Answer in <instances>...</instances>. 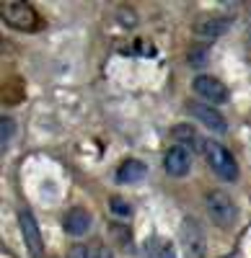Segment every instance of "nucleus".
<instances>
[{
    "mask_svg": "<svg viewBox=\"0 0 251 258\" xmlns=\"http://www.w3.org/2000/svg\"><path fill=\"white\" fill-rule=\"evenodd\" d=\"M181 243L186 248V253H189V258H202L205 255V232H202V225L192 217H186L181 222Z\"/></svg>",
    "mask_w": 251,
    "mask_h": 258,
    "instance_id": "obj_7",
    "label": "nucleus"
},
{
    "mask_svg": "<svg viewBox=\"0 0 251 258\" xmlns=\"http://www.w3.org/2000/svg\"><path fill=\"white\" fill-rule=\"evenodd\" d=\"M192 88L205 103H213V106H223V103H228V98H231L225 83H220L215 75H197L192 80Z\"/></svg>",
    "mask_w": 251,
    "mask_h": 258,
    "instance_id": "obj_4",
    "label": "nucleus"
},
{
    "mask_svg": "<svg viewBox=\"0 0 251 258\" xmlns=\"http://www.w3.org/2000/svg\"><path fill=\"white\" fill-rule=\"evenodd\" d=\"M88 255H91V258H114L112 248H107L104 243H93V245H88Z\"/></svg>",
    "mask_w": 251,
    "mask_h": 258,
    "instance_id": "obj_16",
    "label": "nucleus"
},
{
    "mask_svg": "<svg viewBox=\"0 0 251 258\" xmlns=\"http://www.w3.org/2000/svg\"><path fill=\"white\" fill-rule=\"evenodd\" d=\"M18 222H21V232H24L29 253L34 258H41V248H44V243H41V232H39V225L34 220V214L29 209H21L18 212Z\"/></svg>",
    "mask_w": 251,
    "mask_h": 258,
    "instance_id": "obj_8",
    "label": "nucleus"
},
{
    "mask_svg": "<svg viewBox=\"0 0 251 258\" xmlns=\"http://www.w3.org/2000/svg\"><path fill=\"white\" fill-rule=\"evenodd\" d=\"M148 176V165L142 160H124L119 168H117V181L119 183H137Z\"/></svg>",
    "mask_w": 251,
    "mask_h": 258,
    "instance_id": "obj_12",
    "label": "nucleus"
},
{
    "mask_svg": "<svg viewBox=\"0 0 251 258\" xmlns=\"http://www.w3.org/2000/svg\"><path fill=\"white\" fill-rule=\"evenodd\" d=\"M68 258H91V255H88V245H80V243L73 245L70 253H68Z\"/></svg>",
    "mask_w": 251,
    "mask_h": 258,
    "instance_id": "obj_18",
    "label": "nucleus"
},
{
    "mask_svg": "<svg viewBox=\"0 0 251 258\" xmlns=\"http://www.w3.org/2000/svg\"><path fill=\"white\" fill-rule=\"evenodd\" d=\"M174 142L186 147L189 153H202L205 150V140L199 137V132L192 126V124H179L174 126Z\"/></svg>",
    "mask_w": 251,
    "mask_h": 258,
    "instance_id": "obj_11",
    "label": "nucleus"
},
{
    "mask_svg": "<svg viewBox=\"0 0 251 258\" xmlns=\"http://www.w3.org/2000/svg\"><path fill=\"white\" fill-rule=\"evenodd\" d=\"M109 209H112V214H117V217H132V204L127 199H122V197H112Z\"/></svg>",
    "mask_w": 251,
    "mask_h": 258,
    "instance_id": "obj_14",
    "label": "nucleus"
},
{
    "mask_svg": "<svg viewBox=\"0 0 251 258\" xmlns=\"http://www.w3.org/2000/svg\"><path fill=\"white\" fill-rule=\"evenodd\" d=\"M186 111H189V114L194 116V121H197V124L207 126V129H210V132H215V135H223L225 129H228L225 116L218 111V106H213V103H199V101H192V103H186Z\"/></svg>",
    "mask_w": 251,
    "mask_h": 258,
    "instance_id": "obj_5",
    "label": "nucleus"
},
{
    "mask_svg": "<svg viewBox=\"0 0 251 258\" xmlns=\"http://www.w3.org/2000/svg\"><path fill=\"white\" fill-rule=\"evenodd\" d=\"M248 41H251V31H248Z\"/></svg>",
    "mask_w": 251,
    "mask_h": 258,
    "instance_id": "obj_19",
    "label": "nucleus"
},
{
    "mask_svg": "<svg viewBox=\"0 0 251 258\" xmlns=\"http://www.w3.org/2000/svg\"><path fill=\"white\" fill-rule=\"evenodd\" d=\"M202 153H205L207 163H210L213 173L218 178H223L228 183H233L238 178V163H236V158L231 155V150H228L225 145H220L215 140H205V150H202Z\"/></svg>",
    "mask_w": 251,
    "mask_h": 258,
    "instance_id": "obj_1",
    "label": "nucleus"
},
{
    "mask_svg": "<svg viewBox=\"0 0 251 258\" xmlns=\"http://www.w3.org/2000/svg\"><path fill=\"white\" fill-rule=\"evenodd\" d=\"M0 16L11 29L18 31H36L39 29V13L29 3H3L0 6Z\"/></svg>",
    "mask_w": 251,
    "mask_h": 258,
    "instance_id": "obj_3",
    "label": "nucleus"
},
{
    "mask_svg": "<svg viewBox=\"0 0 251 258\" xmlns=\"http://www.w3.org/2000/svg\"><path fill=\"white\" fill-rule=\"evenodd\" d=\"M142 258H176V248L166 238H148L142 243Z\"/></svg>",
    "mask_w": 251,
    "mask_h": 258,
    "instance_id": "obj_13",
    "label": "nucleus"
},
{
    "mask_svg": "<svg viewBox=\"0 0 251 258\" xmlns=\"http://www.w3.org/2000/svg\"><path fill=\"white\" fill-rule=\"evenodd\" d=\"M13 135H16V121L11 116H3V119H0V145L8 147Z\"/></svg>",
    "mask_w": 251,
    "mask_h": 258,
    "instance_id": "obj_15",
    "label": "nucleus"
},
{
    "mask_svg": "<svg viewBox=\"0 0 251 258\" xmlns=\"http://www.w3.org/2000/svg\"><path fill=\"white\" fill-rule=\"evenodd\" d=\"M192 29L202 39H218V36L228 34V29H231V18L228 16H202L199 21H194Z\"/></svg>",
    "mask_w": 251,
    "mask_h": 258,
    "instance_id": "obj_9",
    "label": "nucleus"
},
{
    "mask_svg": "<svg viewBox=\"0 0 251 258\" xmlns=\"http://www.w3.org/2000/svg\"><path fill=\"white\" fill-rule=\"evenodd\" d=\"M93 225V217H91V212L88 209H83V207H73L68 212V217H65V232L73 235V238H83Z\"/></svg>",
    "mask_w": 251,
    "mask_h": 258,
    "instance_id": "obj_10",
    "label": "nucleus"
},
{
    "mask_svg": "<svg viewBox=\"0 0 251 258\" xmlns=\"http://www.w3.org/2000/svg\"><path fill=\"white\" fill-rule=\"evenodd\" d=\"M192 163H194L192 153L186 147H181V145H171L169 150H166V155H163V170L169 176H174V178L189 176Z\"/></svg>",
    "mask_w": 251,
    "mask_h": 258,
    "instance_id": "obj_6",
    "label": "nucleus"
},
{
    "mask_svg": "<svg viewBox=\"0 0 251 258\" xmlns=\"http://www.w3.org/2000/svg\"><path fill=\"white\" fill-rule=\"evenodd\" d=\"M205 207H207V214L210 220L220 227H233L236 217H238V209H236V202L228 197L225 191L220 188H213L205 194Z\"/></svg>",
    "mask_w": 251,
    "mask_h": 258,
    "instance_id": "obj_2",
    "label": "nucleus"
},
{
    "mask_svg": "<svg viewBox=\"0 0 251 258\" xmlns=\"http://www.w3.org/2000/svg\"><path fill=\"white\" fill-rule=\"evenodd\" d=\"M205 59H207V52H205V49H194V52L189 54V64H192V68H202Z\"/></svg>",
    "mask_w": 251,
    "mask_h": 258,
    "instance_id": "obj_17",
    "label": "nucleus"
}]
</instances>
